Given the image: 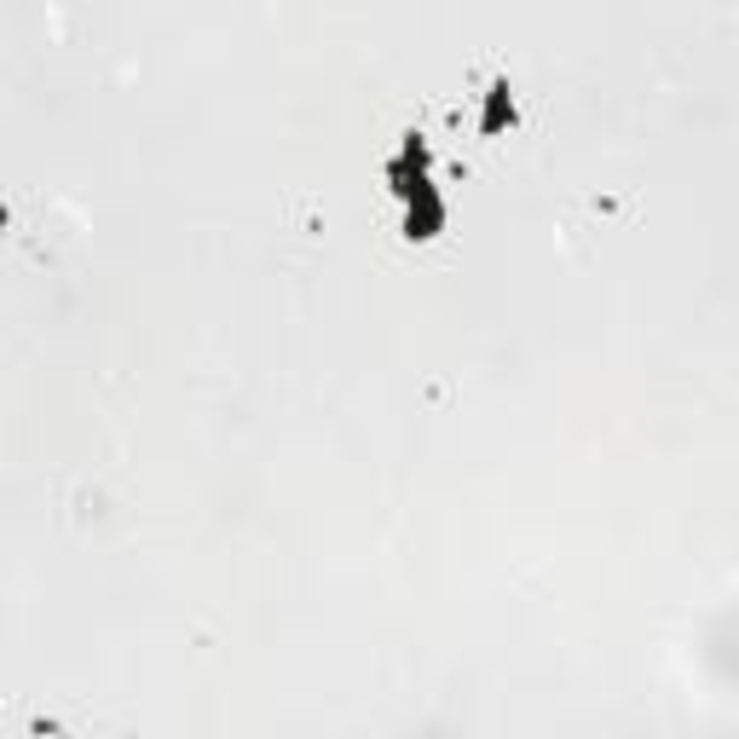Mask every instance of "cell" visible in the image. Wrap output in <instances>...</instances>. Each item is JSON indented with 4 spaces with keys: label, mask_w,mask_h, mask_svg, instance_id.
Here are the masks:
<instances>
[{
    "label": "cell",
    "mask_w": 739,
    "mask_h": 739,
    "mask_svg": "<svg viewBox=\"0 0 739 739\" xmlns=\"http://www.w3.org/2000/svg\"><path fill=\"white\" fill-rule=\"evenodd\" d=\"M508 122H515V87L497 75V82L486 87V105H479V134H503Z\"/></svg>",
    "instance_id": "cell-1"
}]
</instances>
